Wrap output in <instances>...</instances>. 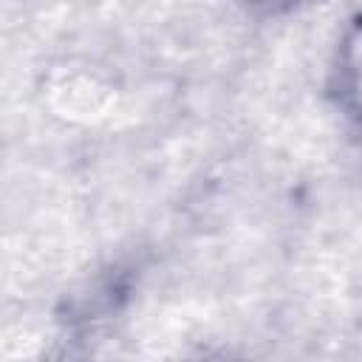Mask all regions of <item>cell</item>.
<instances>
[{
  "label": "cell",
  "mask_w": 362,
  "mask_h": 362,
  "mask_svg": "<svg viewBox=\"0 0 362 362\" xmlns=\"http://www.w3.org/2000/svg\"><path fill=\"white\" fill-rule=\"evenodd\" d=\"M328 88L345 116L362 122V17L348 23L339 37Z\"/></svg>",
  "instance_id": "cell-1"
}]
</instances>
